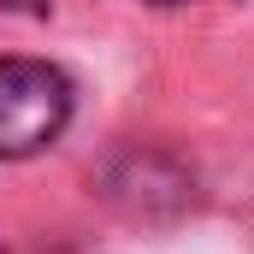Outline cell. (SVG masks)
Segmentation results:
<instances>
[{
    "label": "cell",
    "instance_id": "7a4b0ae2",
    "mask_svg": "<svg viewBox=\"0 0 254 254\" xmlns=\"http://www.w3.org/2000/svg\"><path fill=\"white\" fill-rule=\"evenodd\" d=\"M107 201L125 219L160 225V219H178L184 207H195V178L178 160H166V154H130L107 178Z\"/></svg>",
    "mask_w": 254,
    "mask_h": 254
},
{
    "label": "cell",
    "instance_id": "277c9868",
    "mask_svg": "<svg viewBox=\"0 0 254 254\" xmlns=\"http://www.w3.org/2000/svg\"><path fill=\"white\" fill-rule=\"evenodd\" d=\"M154 6H178V0H154Z\"/></svg>",
    "mask_w": 254,
    "mask_h": 254
},
{
    "label": "cell",
    "instance_id": "5b68a950",
    "mask_svg": "<svg viewBox=\"0 0 254 254\" xmlns=\"http://www.w3.org/2000/svg\"><path fill=\"white\" fill-rule=\"evenodd\" d=\"M0 254H6V243H0Z\"/></svg>",
    "mask_w": 254,
    "mask_h": 254
},
{
    "label": "cell",
    "instance_id": "6da1fadb",
    "mask_svg": "<svg viewBox=\"0 0 254 254\" xmlns=\"http://www.w3.org/2000/svg\"><path fill=\"white\" fill-rule=\"evenodd\" d=\"M71 119V83L48 60H0V160L48 148Z\"/></svg>",
    "mask_w": 254,
    "mask_h": 254
},
{
    "label": "cell",
    "instance_id": "3957f363",
    "mask_svg": "<svg viewBox=\"0 0 254 254\" xmlns=\"http://www.w3.org/2000/svg\"><path fill=\"white\" fill-rule=\"evenodd\" d=\"M6 6H24V12H36V6H42V0H6Z\"/></svg>",
    "mask_w": 254,
    "mask_h": 254
}]
</instances>
